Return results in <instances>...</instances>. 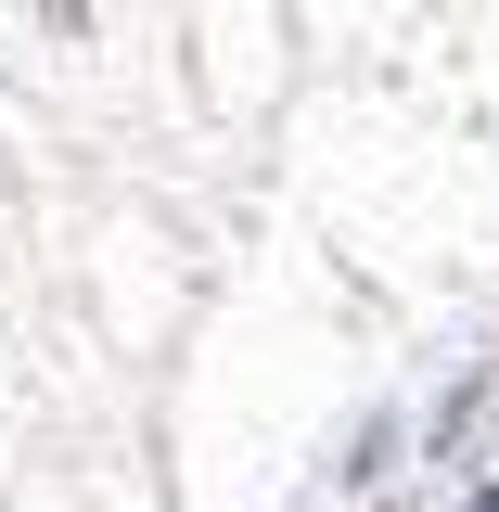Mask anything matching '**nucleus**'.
I'll return each mask as SVG.
<instances>
[{"instance_id":"nucleus-1","label":"nucleus","mask_w":499,"mask_h":512,"mask_svg":"<svg viewBox=\"0 0 499 512\" xmlns=\"http://www.w3.org/2000/svg\"><path fill=\"white\" fill-rule=\"evenodd\" d=\"M474 512H499V487H487V500H474Z\"/></svg>"}]
</instances>
